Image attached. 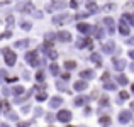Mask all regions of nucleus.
Here are the masks:
<instances>
[{"label":"nucleus","mask_w":134,"mask_h":127,"mask_svg":"<svg viewBox=\"0 0 134 127\" xmlns=\"http://www.w3.org/2000/svg\"><path fill=\"white\" fill-rule=\"evenodd\" d=\"M2 53L5 54V63L9 66H12V65H15V61H17V58H15V53H12V51H9V49H2Z\"/></svg>","instance_id":"1"},{"label":"nucleus","mask_w":134,"mask_h":127,"mask_svg":"<svg viewBox=\"0 0 134 127\" xmlns=\"http://www.w3.org/2000/svg\"><path fill=\"white\" fill-rule=\"evenodd\" d=\"M37 51H29L26 54V61L27 63H31V66H34V68H36V66H39V61H37Z\"/></svg>","instance_id":"2"},{"label":"nucleus","mask_w":134,"mask_h":127,"mask_svg":"<svg viewBox=\"0 0 134 127\" xmlns=\"http://www.w3.org/2000/svg\"><path fill=\"white\" fill-rule=\"evenodd\" d=\"M17 10H20V12H32L34 10V5H32V2H24V3H19V5H17Z\"/></svg>","instance_id":"3"},{"label":"nucleus","mask_w":134,"mask_h":127,"mask_svg":"<svg viewBox=\"0 0 134 127\" xmlns=\"http://www.w3.org/2000/svg\"><path fill=\"white\" fill-rule=\"evenodd\" d=\"M132 119V112H129V110H122L121 114H119V122L121 124H126V122H129Z\"/></svg>","instance_id":"4"},{"label":"nucleus","mask_w":134,"mask_h":127,"mask_svg":"<svg viewBox=\"0 0 134 127\" xmlns=\"http://www.w3.org/2000/svg\"><path fill=\"white\" fill-rule=\"evenodd\" d=\"M58 119L61 122H70V120H71V112H70V110H61L58 114Z\"/></svg>","instance_id":"5"},{"label":"nucleus","mask_w":134,"mask_h":127,"mask_svg":"<svg viewBox=\"0 0 134 127\" xmlns=\"http://www.w3.org/2000/svg\"><path fill=\"white\" fill-rule=\"evenodd\" d=\"M66 3L65 2H54V3H49L48 7H46V10H48V12H53V10H58V9H63V7H65Z\"/></svg>","instance_id":"6"},{"label":"nucleus","mask_w":134,"mask_h":127,"mask_svg":"<svg viewBox=\"0 0 134 127\" xmlns=\"http://www.w3.org/2000/svg\"><path fill=\"white\" fill-rule=\"evenodd\" d=\"M119 32L124 34V36H127V34H129V26L126 24V20H121V22H119Z\"/></svg>","instance_id":"7"},{"label":"nucleus","mask_w":134,"mask_h":127,"mask_svg":"<svg viewBox=\"0 0 134 127\" xmlns=\"http://www.w3.org/2000/svg\"><path fill=\"white\" fill-rule=\"evenodd\" d=\"M78 31L82 34H88L90 31H92V26H88V24H83V22H80L78 24Z\"/></svg>","instance_id":"8"},{"label":"nucleus","mask_w":134,"mask_h":127,"mask_svg":"<svg viewBox=\"0 0 134 127\" xmlns=\"http://www.w3.org/2000/svg\"><path fill=\"white\" fill-rule=\"evenodd\" d=\"M114 48H115V44L112 41H107L104 46H102V49H104L105 53H110V51H114Z\"/></svg>","instance_id":"9"},{"label":"nucleus","mask_w":134,"mask_h":127,"mask_svg":"<svg viewBox=\"0 0 134 127\" xmlns=\"http://www.w3.org/2000/svg\"><path fill=\"white\" fill-rule=\"evenodd\" d=\"M61 102H63L61 97H54L51 102H49V105H51V108H56V107H59V105H61Z\"/></svg>","instance_id":"10"},{"label":"nucleus","mask_w":134,"mask_h":127,"mask_svg":"<svg viewBox=\"0 0 134 127\" xmlns=\"http://www.w3.org/2000/svg\"><path fill=\"white\" fill-rule=\"evenodd\" d=\"M58 37L61 41H70V39H71V34L66 32V31H61V32H58Z\"/></svg>","instance_id":"11"},{"label":"nucleus","mask_w":134,"mask_h":127,"mask_svg":"<svg viewBox=\"0 0 134 127\" xmlns=\"http://www.w3.org/2000/svg\"><path fill=\"white\" fill-rule=\"evenodd\" d=\"M80 76H82V78H93V71H92V70H83V71L80 73Z\"/></svg>","instance_id":"12"},{"label":"nucleus","mask_w":134,"mask_h":127,"mask_svg":"<svg viewBox=\"0 0 134 127\" xmlns=\"http://www.w3.org/2000/svg\"><path fill=\"white\" fill-rule=\"evenodd\" d=\"M66 20H68V17H66V14H65V15L54 17V19H53V22H54V24H61V22H66Z\"/></svg>","instance_id":"13"},{"label":"nucleus","mask_w":134,"mask_h":127,"mask_svg":"<svg viewBox=\"0 0 134 127\" xmlns=\"http://www.w3.org/2000/svg\"><path fill=\"white\" fill-rule=\"evenodd\" d=\"M105 24H107V27H109V32H114V20H112L110 17H105Z\"/></svg>","instance_id":"14"},{"label":"nucleus","mask_w":134,"mask_h":127,"mask_svg":"<svg viewBox=\"0 0 134 127\" xmlns=\"http://www.w3.org/2000/svg\"><path fill=\"white\" fill-rule=\"evenodd\" d=\"M88 86V85H87L85 82H76L75 83V90H78V91H82V90H85V88Z\"/></svg>","instance_id":"15"},{"label":"nucleus","mask_w":134,"mask_h":127,"mask_svg":"<svg viewBox=\"0 0 134 127\" xmlns=\"http://www.w3.org/2000/svg\"><path fill=\"white\" fill-rule=\"evenodd\" d=\"M100 125L109 127V125H110V117H102V119H100Z\"/></svg>","instance_id":"16"},{"label":"nucleus","mask_w":134,"mask_h":127,"mask_svg":"<svg viewBox=\"0 0 134 127\" xmlns=\"http://www.w3.org/2000/svg\"><path fill=\"white\" fill-rule=\"evenodd\" d=\"M114 65L117 66V70H121V68H124V66H126V63L122 61V59H114Z\"/></svg>","instance_id":"17"},{"label":"nucleus","mask_w":134,"mask_h":127,"mask_svg":"<svg viewBox=\"0 0 134 127\" xmlns=\"http://www.w3.org/2000/svg\"><path fill=\"white\" fill-rule=\"evenodd\" d=\"M65 68L73 70V68H76V63H75V61H66V63H65Z\"/></svg>","instance_id":"18"},{"label":"nucleus","mask_w":134,"mask_h":127,"mask_svg":"<svg viewBox=\"0 0 134 127\" xmlns=\"http://www.w3.org/2000/svg\"><path fill=\"white\" fill-rule=\"evenodd\" d=\"M87 9L88 10H97V5H95L93 0H92V2H87Z\"/></svg>","instance_id":"19"},{"label":"nucleus","mask_w":134,"mask_h":127,"mask_svg":"<svg viewBox=\"0 0 134 127\" xmlns=\"http://www.w3.org/2000/svg\"><path fill=\"white\" fill-rule=\"evenodd\" d=\"M117 82H119V85H127V78H126L124 75H121V76L117 78Z\"/></svg>","instance_id":"20"},{"label":"nucleus","mask_w":134,"mask_h":127,"mask_svg":"<svg viewBox=\"0 0 134 127\" xmlns=\"http://www.w3.org/2000/svg\"><path fill=\"white\" fill-rule=\"evenodd\" d=\"M27 42H29V41H17L15 42V48H26Z\"/></svg>","instance_id":"21"},{"label":"nucleus","mask_w":134,"mask_h":127,"mask_svg":"<svg viewBox=\"0 0 134 127\" xmlns=\"http://www.w3.org/2000/svg\"><path fill=\"white\" fill-rule=\"evenodd\" d=\"M46 97H48V95H46L44 91H41V93H37V97H36V98H37L39 102H43V100H46Z\"/></svg>","instance_id":"22"},{"label":"nucleus","mask_w":134,"mask_h":127,"mask_svg":"<svg viewBox=\"0 0 134 127\" xmlns=\"http://www.w3.org/2000/svg\"><path fill=\"white\" fill-rule=\"evenodd\" d=\"M20 27H22L24 31H29V29H31V22H24V20H22V24H20Z\"/></svg>","instance_id":"23"},{"label":"nucleus","mask_w":134,"mask_h":127,"mask_svg":"<svg viewBox=\"0 0 134 127\" xmlns=\"http://www.w3.org/2000/svg\"><path fill=\"white\" fill-rule=\"evenodd\" d=\"M49 70H51L53 75H58V73H59V70H58V66H56V65H51V68H49Z\"/></svg>","instance_id":"24"},{"label":"nucleus","mask_w":134,"mask_h":127,"mask_svg":"<svg viewBox=\"0 0 134 127\" xmlns=\"http://www.w3.org/2000/svg\"><path fill=\"white\" fill-rule=\"evenodd\" d=\"M92 59H93V61L97 63V65H100V56H98L97 53H95V54H92Z\"/></svg>","instance_id":"25"},{"label":"nucleus","mask_w":134,"mask_h":127,"mask_svg":"<svg viewBox=\"0 0 134 127\" xmlns=\"http://www.w3.org/2000/svg\"><path fill=\"white\" fill-rule=\"evenodd\" d=\"M119 97H121V100H127L129 95H127V91H121V93H119Z\"/></svg>","instance_id":"26"},{"label":"nucleus","mask_w":134,"mask_h":127,"mask_svg":"<svg viewBox=\"0 0 134 127\" xmlns=\"http://www.w3.org/2000/svg\"><path fill=\"white\" fill-rule=\"evenodd\" d=\"M85 17H88V14H76V20H82V19H85Z\"/></svg>","instance_id":"27"},{"label":"nucleus","mask_w":134,"mask_h":127,"mask_svg":"<svg viewBox=\"0 0 134 127\" xmlns=\"http://www.w3.org/2000/svg\"><path fill=\"white\" fill-rule=\"evenodd\" d=\"M22 91H24V88H22V86H15V88H14V93H15V95L22 93Z\"/></svg>","instance_id":"28"},{"label":"nucleus","mask_w":134,"mask_h":127,"mask_svg":"<svg viewBox=\"0 0 134 127\" xmlns=\"http://www.w3.org/2000/svg\"><path fill=\"white\" fill-rule=\"evenodd\" d=\"M104 86L107 88V90H114V88H115V85H114V83H104Z\"/></svg>","instance_id":"29"},{"label":"nucleus","mask_w":134,"mask_h":127,"mask_svg":"<svg viewBox=\"0 0 134 127\" xmlns=\"http://www.w3.org/2000/svg\"><path fill=\"white\" fill-rule=\"evenodd\" d=\"M85 100H87V98H75V103L76 105H82V103H85Z\"/></svg>","instance_id":"30"},{"label":"nucleus","mask_w":134,"mask_h":127,"mask_svg":"<svg viewBox=\"0 0 134 127\" xmlns=\"http://www.w3.org/2000/svg\"><path fill=\"white\" fill-rule=\"evenodd\" d=\"M70 7H71V9H76V7H78V2H76V0H71V2H70Z\"/></svg>","instance_id":"31"},{"label":"nucleus","mask_w":134,"mask_h":127,"mask_svg":"<svg viewBox=\"0 0 134 127\" xmlns=\"http://www.w3.org/2000/svg\"><path fill=\"white\" fill-rule=\"evenodd\" d=\"M114 7H115L114 3H109V5H105V7H104V10H112Z\"/></svg>","instance_id":"32"},{"label":"nucleus","mask_w":134,"mask_h":127,"mask_svg":"<svg viewBox=\"0 0 134 127\" xmlns=\"http://www.w3.org/2000/svg\"><path fill=\"white\" fill-rule=\"evenodd\" d=\"M100 103H102V105H107V97H105V98H102V100H100Z\"/></svg>","instance_id":"33"},{"label":"nucleus","mask_w":134,"mask_h":127,"mask_svg":"<svg viewBox=\"0 0 134 127\" xmlns=\"http://www.w3.org/2000/svg\"><path fill=\"white\" fill-rule=\"evenodd\" d=\"M129 56H131V58L134 59V51H131V53H129Z\"/></svg>","instance_id":"34"},{"label":"nucleus","mask_w":134,"mask_h":127,"mask_svg":"<svg viewBox=\"0 0 134 127\" xmlns=\"http://www.w3.org/2000/svg\"><path fill=\"white\" fill-rule=\"evenodd\" d=\"M131 108H132V110H134V102H132V103H131Z\"/></svg>","instance_id":"35"},{"label":"nucleus","mask_w":134,"mask_h":127,"mask_svg":"<svg viewBox=\"0 0 134 127\" xmlns=\"http://www.w3.org/2000/svg\"><path fill=\"white\" fill-rule=\"evenodd\" d=\"M2 127H9V125H7V124H2Z\"/></svg>","instance_id":"36"},{"label":"nucleus","mask_w":134,"mask_h":127,"mask_svg":"<svg viewBox=\"0 0 134 127\" xmlns=\"http://www.w3.org/2000/svg\"><path fill=\"white\" fill-rule=\"evenodd\" d=\"M131 68H132V71H134V65H132V66H131Z\"/></svg>","instance_id":"37"},{"label":"nucleus","mask_w":134,"mask_h":127,"mask_svg":"<svg viewBox=\"0 0 134 127\" xmlns=\"http://www.w3.org/2000/svg\"><path fill=\"white\" fill-rule=\"evenodd\" d=\"M132 90H134V85H132Z\"/></svg>","instance_id":"38"}]
</instances>
